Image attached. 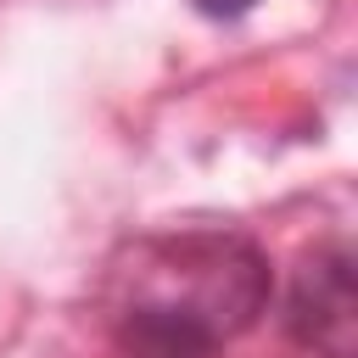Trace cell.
<instances>
[{"label": "cell", "instance_id": "cell-2", "mask_svg": "<svg viewBox=\"0 0 358 358\" xmlns=\"http://www.w3.org/2000/svg\"><path fill=\"white\" fill-rule=\"evenodd\" d=\"M285 324L319 358L358 352V285H352V252L341 241L313 252L296 268V280L285 291Z\"/></svg>", "mask_w": 358, "mask_h": 358}, {"label": "cell", "instance_id": "cell-1", "mask_svg": "<svg viewBox=\"0 0 358 358\" xmlns=\"http://www.w3.org/2000/svg\"><path fill=\"white\" fill-rule=\"evenodd\" d=\"M117 313H157L213 341L241 336L268 308V263L235 229H179L134 241L129 263L112 268Z\"/></svg>", "mask_w": 358, "mask_h": 358}, {"label": "cell", "instance_id": "cell-4", "mask_svg": "<svg viewBox=\"0 0 358 358\" xmlns=\"http://www.w3.org/2000/svg\"><path fill=\"white\" fill-rule=\"evenodd\" d=\"M201 17H213V22H235V17H246L257 0H190Z\"/></svg>", "mask_w": 358, "mask_h": 358}, {"label": "cell", "instance_id": "cell-3", "mask_svg": "<svg viewBox=\"0 0 358 358\" xmlns=\"http://www.w3.org/2000/svg\"><path fill=\"white\" fill-rule=\"evenodd\" d=\"M117 352L123 358H213L218 341L190 330V324H173V319H157V313H117Z\"/></svg>", "mask_w": 358, "mask_h": 358}]
</instances>
